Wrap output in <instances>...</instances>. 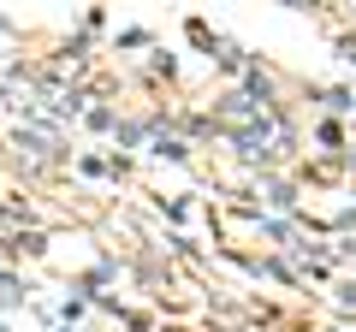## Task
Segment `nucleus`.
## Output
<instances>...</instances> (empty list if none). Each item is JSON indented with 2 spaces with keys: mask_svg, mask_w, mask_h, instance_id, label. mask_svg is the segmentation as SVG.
Returning <instances> with one entry per match:
<instances>
[]
</instances>
